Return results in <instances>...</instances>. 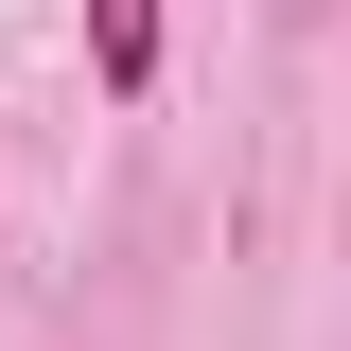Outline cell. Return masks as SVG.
Listing matches in <instances>:
<instances>
[{"label": "cell", "mask_w": 351, "mask_h": 351, "mask_svg": "<svg viewBox=\"0 0 351 351\" xmlns=\"http://www.w3.org/2000/svg\"><path fill=\"white\" fill-rule=\"evenodd\" d=\"M158 53H176V0H88V88L106 106H158Z\"/></svg>", "instance_id": "obj_1"}]
</instances>
